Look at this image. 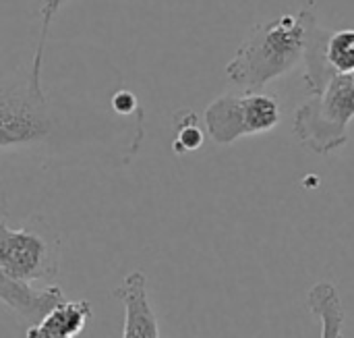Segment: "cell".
<instances>
[{
    "mask_svg": "<svg viewBox=\"0 0 354 338\" xmlns=\"http://www.w3.org/2000/svg\"><path fill=\"white\" fill-rule=\"evenodd\" d=\"M313 23L315 15L303 8L251 27L226 64V77L245 91L266 89L270 81L303 62Z\"/></svg>",
    "mask_w": 354,
    "mask_h": 338,
    "instance_id": "obj_1",
    "label": "cell"
},
{
    "mask_svg": "<svg viewBox=\"0 0 354 338\" xmlns=\"http://www.w3.org/2000/svg\"><path fill=\"white\" fill-rule=\"evenodd\" d=\"M353 118L354 75L334 73L313 91V98L297 108L292 131L301 145L319 156H328L346 145Z\"/></svg>",
    "mask_w": 354,
    "mask_h": 338,
    "instance_id": "obj_2",
    "label": "cell"
},
{
    "mask_svg": "<svg viewBox=\"0 0 354 338\" xmlns=\"http://www.w3.org/2000/svg\"><path fill=\"white\" fill-rule=\"evenodd\" d=\"M60 270V239L44 222L10 226L0 220V272L10 281L33 287L52 285Z\"/></svg>",
    "mask_w": 354,
    "mask_h": 338,
    "instance_id": "obj_3",
    "label": "cell"
},
{
    "mask_svg": "<svg viewBox=\"0 0 354 338\" xmlns=\"http://www.w3.org/2000/svg\"><path fill=\"white\" fill-rule=\"evenodd\" d=\"M58 131L50 100L25 81H0V150L46 145Z\"/></svg>",
    "mask_w": 354,
    "mask_h": 338,
    "instance_id": "obj_4",
    "label": "cell"
},
{
    "mask_svg": "<svg viewBox=\"0 0 354 338\" xmlns=\"http://www.w3.org/2000/svg\"><path fill=\"white\" fill-rule=\"evenodd\" d=\"M282 110L276 96L261 91L226 94L203 110V125L212 141L230 145L241 137L261 135L280 125Z\"/></svg>",
    "mask_w": 354,
    "mask_h": 338,
    "instance_id": "obj_5",
    "label": "cell"
},
{
    "mask_svg": "<svg viewBox=\"0 0 354 338\" xmlns=\"http://www.w3.org/2000/svg\"><path fill=\"white\" fill-rule=\"evenodd\" d=\"M114 297L124 308L122 338H160L158 318L149 301L147 278L143 272L137 270L127 274L114 289Z\"/></svg>",
    "mask_w": 354,
    "mask_h": 338,
    "instance_id": "obj_6",
    "label": "cell"
},
{
    "mask_svg": "<svg viewBox=\"0 0 354 338\" xmlns=\"http://www.w3.org/2000/svg\"><path fill=\"white\" fill-rule=\"evenodd\" d=\"M64 299L60 287L48 285L44 289L27 287L10 281L0 272V303H4L15 316H19L29 326L39 322L54 305Z\"/></svg>",
    "mask_w": 354,
    "mask_h": 338,
    "instance_id": "obj_7",
    "label": "cell"
},
{
    "mask_svg": "<svg viewBox=\"0 0 354 338\" xmlns=\"http://www.w3.org/2000/svg\"><path fill=\"white\" fill-rule=\"evenodd\" d=\"M91 303L83 299L60 301L39 322L31 324L25 338H77L91 320Z\"/></svg>",
    "mask_w": 354,
    "mask_h": 338,
    "instance_id": "obj_8",
    "label": "cell"
},
{
    "mask_svg": "<svg viewBox=\"0 0 354 338\" xmlns=\"http://www.w3.org/2000/svg\"><path fill=\"white\" fill-rule=\"evenodd\" d=\"M309 312L319 320L322 338H342L344 308L338 289L332 283H317L307 297Z\"/></svg>",
    "mask_w": 354,
    "mask_h": 338,
    "instance_id": "obj_9",
    "label": "cell"
},
{
    "mask_svg": "<svg viewBox=\"0 0 354 338\" xmlns=\"http://www.w3.org/2000/svg\"><path fill=\"white\" fill-rule=\"evenodd\" d=\"M324 58L338 75H354V29L328 31L324 39Z\"/></svg>",
    "mask_w": 354,
    "mask_h": 338,
    "instance_id": "obj_10",
    "label": "cell"
},
{
    "mask_svg": "<svg viewBox=\"0 0 354 338\" xmlns=\"http://www.w3.org/2000/svg\"><path fill=\"white\" fill-rule=\"evenodd\" d=\"M64 2L66 0H41V6H39V35H37L33 60H31V71H29V81L37 91H44L41 66H44V52H46V44H48V33H50V27H52L56 12L62 8Z\"/></svg>",
    "mask_w": 354,
    "mask_h": 338,
    "instance_id": "obj_11",
    "label": "cell"
},
{
    "mask_svg": "<svg viewBox=\"0 0 354 338\" xmlns=\"http://www.w3.org/2000/svg\"><path fill=\"white\" fill-rule=\"evenodd\" d=\"M203 145V131L199 127V121L195 112H180L176 118V139H174V152H195Z\"/></svg>",
    "mask_w": 354,
    "mask_h": 338,
    "instance_id": "obj_12",
    "label": "cell"
}]
</instances>
